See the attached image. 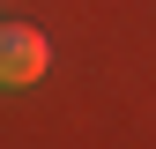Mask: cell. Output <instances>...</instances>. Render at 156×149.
Here are the masks:
<instances>
[{
    "label": "cell",
    "instance_id": "1",
    "mask_svg": "<svg viewBox=\"0 0 156 149\" xmlns=\"http://www.w3.org/2000/svg\"><path fill=\"white\" fill-rule=\"evenodd\" d=\"M52 67V45L37 23H0V89H30Z\"/></svg>",
    "mask_w": 156,
    "mask_h": 149
}]
</instances>
